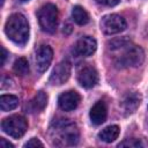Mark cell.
I'll list each match as a JSON object with an SVG mask.
<instances>
[{
	"mask_svg": "<svg viewBox=\"0 0 148 148\" xmlns=\"http://www.w3.org/2000/svg\"><path fill=\"white\" fill-rule=\"evenodd\" d=\"M51 142L56 147H72L79 142L80 132L76 124L69 119H54L49 128Z\"/></svg>",
	"mask_w": 148,
	"mask_h": 148,
	"instance_id": "cell-1",
	"label": "cell"
},
{
	"mask_svg": "<svg viewBox=\"0 0 148 148\" xmlns=\"http://www.w3.org/2000/svg\"><path fill=\"white\" fill-rule=\"evenodd\" d=\"M5 32L12 42L18 45H24L29 39L28 20L20 13L12 14L6 21Z\"/></svg>",
	"mask_w": 148,
	"mask_h": 148,
	"instance_id": "cell-2",
	"label": "cell"
},
{
	"mask_svg": "<svg viewBox=\"0 0 148 148\" xmlns=\"http://www.w3.org/2000/svg\"><path fill=\"white\" fill-rule=\"evenodd\" d=\"M118 51H121V53L114 58V65L119 68L138 67L145 60L143 50L138 45H132V43Z\"/></svg>",
	"mask_w": 148,
	"mask_h": 148,
	"instance_id": "cell-3",
	"label": "cell"
},
{
	"mask_svg": "<svg viewBox=\"0 0 148 148\" xmlns=\"http://www.w3.org/2000/svg\"><path fill=\"white\" fill-rule=\"evenodd\" d=\"M37 17L43 31L53 34L57 30L59 14H58V8L53 3L43 5L37 12Z\"/></svg>",
	"mask_w": 148,
	"mask_h": 148,
	"instance_id": "cell-4",
	"label": "cell"
},
{
	"mask_svg": "<svg viewBox=\"0 0 148 148\" xmlns=\"http://www.w3.org/2000/svg\"><path fill=\"white\" fill-rule=\"evenodd\" d=\"M2 131L14 139H18L24 135L28 128V123L24 117L20 114H14L10 117L5 118L1 121Z\"/></svg>",
	"mask_w": 148,
	"mask_h": 148,
	"instance_id": "cell-5",
	"label": "cell"
},
{
	"mask_svg": "<svg viewBox=\"0 0 148 148\" xmlns=\"http://www.w3.org/2000/svg\"><path fill=\"white\" fill-rule=\"evenodd\" d=\"M126 21L123 16L118 14H110L102 18L101 29L106 35H114L121 32L126 29Z\"/></svg>",
	"mask_w": 148,
	"mask_h": 148,
	"instance_id": "cell-6",
	"label": "cell"
},
{
	"mask_svg": "<svg viewBox=\"0 0 148 148\" xmlns=\"http://www.w3.org/2000/svg\"><path fill=\"white\" fill-rule=\"evenodd\" d=\"M69 76H71V64L67 60H62L53 68L49 82L52 86H61L69 79Z\"/></svg>",
	"mask_w": 148,
	"mask_h": 148,
	"instance_id": "cell-7",
	"label": "cell"
},
{
	"mask_svg": "<svg viewBox=\"0 0 148 148\" xmlns=\"http://www.w3.org/2000/svg\"><path fill=\"white\" fill-rule=\"evenodd\" d=\"M141 95L138 91H127L123 95L121 99H120V108L124 112V114L128 116L134 113L138 108L141 104Z\"/></svg>",
	"mask_w": 148,
	"mask_h": 148,
	"instance_id": "cell-8",
	"label": "cell"
},
{
	"mask_svg": "<svg viewBox=\"0 0 148 148\" xmlns=\"http://www.w3.org/2000/svg\"><path fill=\"white\" fill-rule=\"evenodd\" d=\"M53 58V51L49 45H40L35 56V62H36V69L38 73H44Z\"/></svg>",
	"mask_w": 148,
	"mask_h": 148,
	"instance_id": "cell-9",
	"label": "cell"
},
{
	"mask_svg": "<svg viewBox=\"0 0 148 148\" xmlns=\"http://www.w3.org/2000/svg\"><path fill=\"white\" fill-rule=\"evenodd\" d=\"M77 81L83 88H92L98 83V73L92 66H83L77 72Z\"/></svg>",
	"mask_w": 148,
	"mask_h": 148,
	"instance_id": "cell-10",
	"label": "cell"
},
{
	"mask_svg": "<svg viewBox=\"0 0 148 148\" xmlns=\"http://www.w3.org/2000/svg\"><path fill=\"white\" fill-rule=\"evenodd\" d=\"M80 95L74 91V90H68V91H65L62 92L59 98H58V104L60 106L61 110L64 111H73L77 108L79 103H80Z\"/></svg>",
	"mask_w": 148,
	"mask_h": 148,
	"instance_id": "cell-11",
	"label": "cell"
},
{
	"mask_svg": "<svg viewBox=\"0 0 148 148\" xmlns=\"http://www.w3.org/2000/svg\"><path fill=\"white\" fill-rule=\"evenodd\" d=\"M96 47H97L96 39L90 36H84L76 42L74 46V51L76 52V54L81 57H89L96 51Z\"/></svg>",
	"mask_w": 148,
	"mask_h": 148,
	"instance_id": "cell-12",
	"label": "cell"
},
{
	"mask_svg": "<svg viewBox=\"0 0 148 148\" xmlns=\"http://www.w3.org/2000/svg\"><path fill=\"white\" fill-rule=\"evenodd\" d=\"M90 120L95 125H101L105 121L106 116H108V109L104 102L98 101L94 104V106L90 109Z\"/></svg>",
	"mask_w": 148,
	"mask_h": 148,
	"instance_id": "cell-13",
	"label": "cell"
},
{
	"mask_svg": "<svg viewBox=\"0 0 148 148\" xmlns=\"http://www.w3.org/2000/svg\"><path fill=\"white\" fill-rule=\"evenodd\" d=\"M47 104V96L44 91H38L29 102V110L31 112H40Z\"/></svg>",
	"mask_w": 148,
	"mask_h": 148,
	"instance_id": "cell-14",
	"label": "cell"
},
{
	"mask_svg": "<svg viewBox=\"0 0 148 148\" xmlns=\"http://www.w3.org/2000/svg\"><path fill=\"white\" fill-rule=\"evenodd\" d=\"M119 135V127L117 125H111V126H108L105 128H103L99 133H98V138L99 140L106 142V143H110V142H113Z\"/></svg>",
	"mask_w": 148,
	"mask_h": 148,
	"instance_id": "cell-15",
	"label": "cell"
},
{
	"mask_svg": "<svg viewBox=\"0 0 148 148\" xmlns=\"http://www.w3.org/2000/svg\"><path fill=\"white\" fill-rule=\"evenodd\" d=\"M72 17L74 20V22L79 25H84L89 22V14L87 13V10L81 7V6H75L73 7L72 10Z\"/></svg>",
	"mask_w": 148,
	"mask_h": 148,
	"instance_id": "cell-16",
	"label": "cell"
},
{
	"mask_svg": "<svg viewBox=\"0 0 148 148\" xmlns=\"http://www.w3.org/2000/svg\"><path fill=\"white\" fill-rule=\"evenodd\" d=\"M17 104H18V98L14 95H2L0 97V108L5 112L15 109Z\"/></svg>",
	"mask_w": 148,
	"mask_h": 148,
	"instance_id": "cell-17",
	"label": "cell"
},
{
	"mask_svg": "<svg viewBox=\"0 0 148 148\" xmlns=\"http://www.w3.org/2000/svg\"><path fill=\"white\" fill-rule=\"evenodd\" d=\"M14 72L20 75V76H24L29 73V62L25 58H18L15 60L14 66H13Z\"/></svg>",
	"mask_w": 148,
	"mask_h": 148,
	"instance_id": "cell-18",
	"label": "cell"
},
{
	"mask_svg": "<svg viewBox=\"0 0 148 148\" xmlns=\"http://www.w3.org/2000/svg\"><path fill=\"white\" fill-rule=\"evenodd\" d=\"M128 44H131V40H130L128 38H126V37L114 38V39H112V40H110V42L108 43L109 50H111V51H118V50L125 47V46L128 45Z\"/></svg>",
	"mask_w": 148,
	"mask_h": 148,
	"instance_id": "cell-19",
	"label": "cell"
},
{
	"mask_svg": "<svg viewBox=\"0 0 148 148\" xmlns=\"http://www.w3.org/2000/svg\"><path fill=\"white\" fill-rule=\"evenodd\" d=\"M142 142L138 139H126L121 141L118 147H130V148H136V147H142Z\"/></svg>",
	"mask_w": 148,
	"mask_h": 148,
	"instance_id": "cell-20",
	"label": "cell"
},
{
	"mask_svg": "<svg viewBox=\"0 0 148 148\" xmlns=\"http://www.w3.org/2000/svg\"><path fill=\"white\" fill-rule=\"evenodd\" d=\"M44 145L38 140V139H36V138H32V139H30L28 142H25L24 143V147L25 148H31V147H43Z\"/></svg>",
	"mask_w": 148,
	"mask_h": 148,
	"instance_id": "cell-21",
	"label": "cell"
},
{
	"mask_svg": "<svg viewBox=\"0 0 148 148\" xmlns=\"http://www.w3.org/2000/svg\"><path fill=\"white\" fill-rule=\"evenodd\" d=\"M97 3L102 5V6H108V7H112L116 6L120 2V0H96Z\"/></svg>",
	"mask_w": 148,
	"mask_h": 148,
	"instance_id": "cell-22",
	"label": "cell"
},
{
	"mask_svg": "<svg viewBox=\"0 0 148 148\" xmlns=\"http://www.w3.org/2000/svg\"><path fill=\"white\" fill-rule=\"evenodd\" d=\"M0 147L1 148H13L14 146H13V143H10L9 141H7L6 139L1 138L0 139Z\"/></svg>",
	"mask_w": 148,
	"mask_h": 148,
	"instance_id": "cell-23",
	"label": "cell"
},
{
	"mask_svg": "<svg viewBox=\"0 0 148 148\" xmlns=\"http://www.w3.org/2000/svg\"><path fill=\"white\" fill-rule=\"evenodd\" d=\"M6 58H7V51H6V49L2 46V47H1V66L5 65Z\"/></svg>",
	"mask_w": 148,
	"mask_h": 148,
	"instance_id": "cell-24",
	"label": "cell"
},
{
	"mask_svg": "<svg viewBox=\"0 0 148 148\" xmlns=\"http://www.w3.org/2000/svg\"><path fill=\"white\" fill-rule=\"evenodd\" d=\"M20 1H28V0H20Z\"/></svg>",
	"mask_w": 148,
	"mask_h": 148,
	"instance_id": "cell-25",
	"label": "cell"
}]
</instances>
